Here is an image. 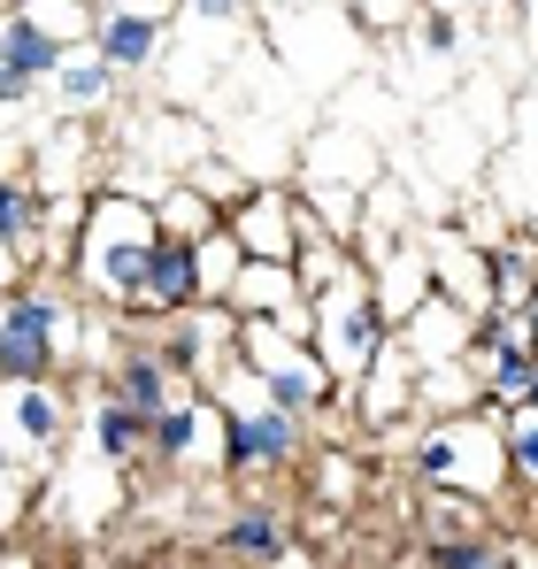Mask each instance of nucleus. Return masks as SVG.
I'll return each instance as SVG.
<instances>
[{
    "instance_id": "nucleus-1",
    "label": "nucleus",
    "mask_w": 538,
    "mask_h": 569,
    "mask_svg": "<svg viewBox=\"0 0 538 569\" xmlns=\"http://www.w3.org/2000/svg\"><path fill=\"white\" fill-rule=\"evenodd\" d=\"M162 223L131 192H86V231H78V284L108 300V316H147V254Z\"/></svg>"
},
{
    "instance_id": "nucleus-2",
    "label": "nucleus",
    "mask_w": 538,
    "mask_h": 569,
    "mask_svg": "<svg viewBox=\"0 0 538 569\" xmlns=\"http://www.w3.org/2000/svg\"><path fill=\"white\" fill-rule=\"evenodd\" d=\"M78 316H70V292L62 284H16L0 292V385H31V378H54L62 355L78 347Z\"/></svg>"
},
{
    "instance_id": "nucleus-3",
    "label": "nucleus",
    "mask_w": 538,
    "mask_h": 569,
    "mask_svg": "<svg viewBox=\"0 0 538 569\" xmlns=\"http://www.w3.org/2000/svg\"><path fill=\"white\" fill-rule=\"evenodd\" d=\"M239 362H247L255 392L277 400V408H292L300 423L323 416V408L339 400V385H331V370L316 362V347L292 339V331H277V323H247V316H239Z\"/></svg>"
},
{
    "instance_id": "nucleus-4",
    "label": "nucleus",
    "mask_w": 538,
    "mask_h": 569,
    "mask_svg": "<svg viewBox=\"0 0 538 569\" xmlns=\"http://www.w3.org/2000/svg\"><path fill=\"white\" fill-rule=\"evenodd\" d=\"M416 477H424V485H454V492H469V500H492V492L508 485L500 423H469V416L431 423L424 447H416Z\"/></svg>"
},
{
    "instance_id": "nucleus-5",
    "label": "nucleus",
    "mask_w": 538,
    "mask_h": 569,
    "mask_svg": "<svg viewBox=\"0 0 538 569\" xmlns=\"http://www.w3.org/2000/svg\"><path fill=\"white\" fill-rule=\"evenodd\" d=\"M308 447V423L277 400H255V408H223V431H216V455L231 477H255V470H292Z\"/></svg>"
},
{
    "instance_id": "nucleus-6",
    "label": "nucleus",
    "mask_w": 538,
    "mask_h": 569,
    "mask_svg": "<svg viewBox=\"0 0 538 569\" xmlns=\"http://www.w3.org/2000/svg\"><path fill=\"white\" fill-rule=\"evenodd\" d=\"M223 231L239 239L247 262H292L300 254V200H292V186H247L223 208Z\"/></svg>"
},
{
    "instance_id": "nucleus-7",
    "label": "nucleus",
    "mask_w": 538,
    "mask_h": 569,
    "mask_svg": "<svg viewBox=\"0 0 538 569\" xmlns=\"http://www.w3.org/2000/svg\"><path fill=\"white\" fill-rule=\"evenodd\" d=\"M223 308L247 316V323H277V331L308 339V292H300V270L292 262H247Z\"/></svg>"
},
{
    "instance_id": "nucleus-8",
    "label": "nucleus",
    "mask_w": 538,
    "mask_h": 569,
    "mask_svg": "<svg viewBox=\"0 0 538 569\" xmlns=\"http://www.w3.org/2000/svg\"><path fill=\"white\" fill-rule=\"evenodd\" d=\"M86 47L116 78H147V70L162 62V16H139V8H123V0H100Z\"/></svg>"
},
{
    "instance_id": "nucleus-9",
    "label": "nucleus",
    "mask_w": 538,
    "mask_h": 569,
    "mask_svg": "<svg viewBox=\"0 0 538 569\" xmlns=\"http://www.w3.org/2000/svg\"><path fill=\"white\" fill-rule=\"evenodd\" d=\"M0 423L23 455H54L70 439V400L54 378H31V385H0Z\"/></svg>"
},
{
    "instance_id": "nucleus-10",
    "label": "nucleus",
    "mask_w": 538,
    "mask_h": 569,
    "mask_svg": "<svg viewBox=\"0 0 538 569\" xmlns=\"http://www.w3.org/2000/svg\"><path fill=\"white\" fill-rule=\"evenodd\" d=\"M223 431V408L208 392H178L155 423H147V462H200Z\"/></svg>"
},
{
    "instance_id": "nucleus-11",
    "label": "nucleus",
    "mask_w": 538,
    "mask_h": 569,
    "mask_svg": "<svg viewBox=\"0 0 538 569\" xmlns=\"http://www.w3.org/2000/svg\"><path fill=\"white\" fill-rule=\"evenodd\" d=\"M416 378H424V370H416V355H408L400 339H385V347H377V362L355 378L361 423H369V431H385L392 416H408V408H416Z\"/></svg>"
},
{
    "instance_id": "nucleus-12",
    "label": "nucleus",
    "mask_w": 538,
    "mask_h": 569,
    "mask_svg": "<svg viewBox=\"0 0 538 569\" xmlns=\"http://www.w3.org/2000/svg\"><path fill=\"white\" fill-rule=\"evenodd\" d=\"M185 308H200V254H192V239H155V254H147V323H162V316H185Z\"/></svg>"
},
{
    "instance_id": "nucleus-13",
    "label": "nucleus",
    "mask_w": 538,
    "mask_h": 569,
    "mask_svg": "<svg viewBox=\"0 0 538 569\" xmlns=\"http://www.w3.org/2000/svg\"><path fill=\"white\" fill-rule=\"evenodd\" d=\"M100 392H116L123 408H139V416L155 423V416L178 400V378H170V362H162L155 347H123V355L108 362V385H100Z\"/></svg>"
},
{
    "instance_id": "nucleus-14",
    "label": "nucleus",
    "mask_w": 538,
    "mask_h": 569,
    "mask_svg": "<svg viewBox=\"0 0 538 569\" xmlns=\"http://www.w3.org/2000/svg\"><path fill=\"white\" fill-rule=\"evenodd\" d=\"M216 555L231 569H269L292 555V531H285V516H269V508H239L223 531H216Z\"/></svg>"
},
{
    "instance_id": "nucleus-15",
    "label": "nucleus",
    "mask_w": 538,
    "mask_h": 569,
    "mask_svg": "<svg viewBox=\"0 0 538 569\" xmlns=\"http://www.w3.org/2000/svg\"><path fill=\"white\" fill-rule=\"evenodd\" d=\"M116 86H123V78H116L92 47H70V54H62V70L47 78V93H54V108H62V116H92V108H108V100H116Z\"/></svg>"
},
{
    "instance_id": "nucleus-16",
    "label": "nucleus",
    "mask_w": 538,
    "mask_h": 569,
    "mask_svg": "<svg viewBox=\"0 0 538 569\" xmlns=\"http://www.w3.org/2000/svg\"><path fill=\"white\" fill-rule=\"evenodd\" d=\"M92 455H100L108 470L147 462V416H139V408H123L116 392H100V400H92Z\"/></svg>"
},
{
    "instance_id": "nucleus-17",
    "label": "nucleus",
    "mask_w": 538,
    "mask_h": 569,
    "mask_svg": "<svg viewBox=\"0 0 538 569\" xmlns=\"http://www.w3.org/2000/svg\"><path fill=\"white\" fill-rule=\"evenodd\" d=\"M485 270H492V308L524 316L538 292V239H492L485 247Z\"/></svg>"
},
{
    "instance_id": "nucleus-18",
    "label": "nucleus",
    "mask_w": 538,
    "mask_h": 569,
    "mask_svg": "<svg viewBox=\"0 0 538 569\" xmlns=\"http://www.w3.org/2000/svg\"><path fill=\"white\" fill-rule=\"evenodd\" d=\"M147 208H155V223H162L170 239H208V231H216V200L192 192V186H155Z\"/></svg>"
},
{
    "instance_id": "nucleus-19",
    "label": "nucleus",
    "mask_w": 538,
    "mask_h": 569,
    "mask_svg": "<svg viewBox=\"0 0 538 569\" xmlns=\"http://www.w3.org/2000/svg\"><path fill=\"white\" fill-rule=\"evenodd\" d=\"M492 423H500V455H508V477L538 492V408H531V400H524V408H500Z\"/></svg>"
},
{
    "instance_id": "nucleus-20",
    "label": "nucleus",
    "mask_w": 538,
    "mask_h": 569,
    "mask_svg": "<svg viewBox=\"0 0 538 569\" xmlns=\"http://www.w3.org/2000/svg\"><path fill=\"white\" fill-rule=\"evenodd\" d=\"M192 254H200V300H231V284H239V270H247L239 239L216 223L208 239H192Z\"/></svg>"
},
{
    "instance_id": "nucleus-21",
    "label": "nucleus",
    "mask_w": 538,
    "mask_h": 569,
    "mask_svg": "<svg viewBox=\"0 0 538 569\" xmlns=\"http://www.w3.org/2000/svg\"><path fill=\"white\" fill-rule=\"evenodd\" d=\"M185 186L192 192H208V200H216V208H231V200H239V170H223V162H200V170H192V178H185Z\"/></svg>"
},
{
    "instance_id": "nucleus-22",
    "label": "nucleus",
    "mask_w": 538,
    "mask_h": 569,
    "mask_svg": "<svg viewBox=\"0 0 538 569\" xmlns=\"http://www.w3.org/2000/svg\"><path fill=\"white\" fill-rule=\"evenodd\" d=\"M185 16H200V23H239L247 0H185Z\"/></svg>"
},
{
    "instance_id": "nucleus-23",
    "label": "nucleus",
    "mask_w": 538,
    "mask_h": 569,
    "mask_svg": "<svg viewBox=\"0 0 538 569\" xmlns=\"http://www.w3.org/2000/svg\"><path fill=\"white\" fill-rule=\"evenodd\" d=\"M424 47H431V54L454 47V8H431V16H424Z\"/></svg>"
},
{
    "instance_id": "nucleus-24",
    "label": "nucleus",
    "mask_w": 538,
    "mask_h": 569,
    "mask_svg": "<svg viewBox=\"0 0 538 569\" xmlns=\"http://www.w3.org/2000/svg\"><path fill=\"white\" fill-rule=\"evenodd\" d=\"M0 477H23V447L8 439V423H0Z\"/></svg>"
},
{
    "instance_id": "nucleus-25",
    "label": "nucleus",
    "mask_w": 538,
    "mask_h": 569,
    "mask_svg": "<svg viewBox=\"0 0 538 569\" xmlns=\"http://www.w3.org/2000/svg\"><path fill=\"white\" fill-rule=\"evenodd\" d=\"M123 8H139V16H162V23H170V16H178L185 0H123Z\"/></svg>"
},
{
    "instance_id": "nucleus-26",
    "label": "nucleus",
    "mask_w": 538,
    "mask_h": 569,
    "mask_svg": "<svg viewBox=\"0 0 538 569\" xmlns=\"http://www.w3.org/2000/svg\"><path fill=\"white\" fill-rule=\"evenodd\" d=\"M0 569H39V555H8V547H0Z\"/></svg>"
},
{
    "instance_id": "nucleus-27",
    "label": "nucleus",
    "mask_w": 538,
    "mask_h": 569,
    "mask_svg": "<svg viewBox=\"0 0 538 569\" xmlns=\"http://www.w3.org/2000/svg\"><path fill=\"white\" fill-rule=\"evenodd\" d=\"M269 569H316V562H308V555H300V547H292V555H285V562H269Z\"/></svg>"
},
{
    "instance_id": "nucleus-28",
    "label": "nucleus",
    "mask_w": 538,
    "mask_h": 569,
    "mask_svg": "<svg viewBox=\"0 0 538 569\" xmlns=\"http://www.w3.org/2000/svg\"><path fill=\"white\" fill-rule=\"evenodd\" d=\"M431 8H461V0H431Z\"/></svg>"
},
{
    "instance_id": "nucleus-29",
    "label": "nucleus",
    "mask_w": 538,
    "mask_h": 569,
    "mask_svg": "<svg viewBox=\"0 0 538 569\" xmlns=\"http://www.w3.org/2000/svg\"><path fill=\"white\" fill-rule=\"evenodd\" d=\"M531 408H538V385H531Z\"/></svg>"
},
{
    "instance_id": "nucleus-30",
    "label": "nucleus",
    "mask_w": 538,
    "mask_h": 569,
    "mask_svg": "<svg viewBox=\"0 0 538 569\" xmlns=\"http://www.w3.org/2000/svg\"><path fill=\"white\" fill-rule=\"evenodd\" d=\"M0 8H8V0H0Z\"/></svg>"
}]
</instances>
